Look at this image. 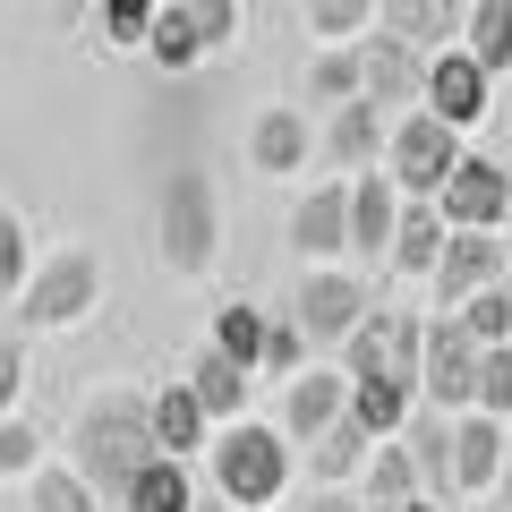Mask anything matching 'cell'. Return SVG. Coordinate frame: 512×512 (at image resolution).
Listing matches in <instances>:
<instances>
[{
    "label": "cell",
    "mask_w": 512,
    "mask_h": 512,
    "mask_svg": "<svg viewBox=\"0 0 512 512\" xmlns=\"http://www.w3.org/2000/svg\"><path fill=\"white\" fill-rule=\"evenodd\" d=\"M154 453V427H146V393H103V402L77 410V436H69V470L86 478L94 504H128V487H137V470Z\"/></svg>",
    "instance_id": "obj_1"
},
{
    "label": "cell",
    "mask_w": 512,
    "mask_h": 512,
    "mask_svg": "<svg viewBox=\"0 0 512 512\" xmlns=\"http://www.w3.org/2000/svg\"><path fill=\"white\" fill-rule=\"evenodd\" d=\"M282 487H291V444H282V427L239 419V427L214 436V495L222 504L265 512V504H282Z\"/></svg>",
    "instance_id": "obj_2"
},
{
    "label": "cell",
    "mask_w": 512,
    "mask_h": 512,
    "mask_svg": "<svg viewBox=\"0 0 512 512\" xmlns=\"http://www.w3.org/2000/svg\"><path fill=\"white\" fill-rule=\"evenodd\" d=\"M214 248H222L214 180H205V171H171V188H163V265L197 282L205 265H214Z\"/></svg>",
    "instance_id": "obj_3"
},
{
    "label": "cell",
    "mask_w": 512,
    "mask_h": 512,
    "mask_svg": "<svg viewBox=\"0 0 512 512\" xmlns=\"http://www.w3.org/2000/svg\"><path fill=\"white\" fill-rule=\"evenodd\" d=\"M94 299H103V265H94L86 248H60V256H43L35 274H26L18 316H26V325H43V333H60V325H77Z\"/></svg>",
    "instance_id": "obj_4"
},
{
    "label": "cell",
    "mask_w": 512,
    "mask_h": 512,
    "mask_svg": "<svg viewBox=\"0 0 512 512\" xmlns=\"http://www.w3.org/2000/svg\"><path fill=\"white\" fill-rule=\"evenodd\" d=\"M419 393H427V410H444V419H470V402H478V342L461 333V316L419 325Z\"/></svg>",
    "instance_id": "obj_5"
},
{
    "label": "cell",
    "mask_w": 512,
    "mask_h": 512,
    "mask_svg": "<svg viewBox=\"0 0 512 512\" xmlns=\"http://www.w3.org/2000/svg\"><path fill=\"white\" fill-rule=\"evenodd\" d=\"M384 163H393L384 180L410 188V205H436V188L461 171V137H453L444 120H427V111H410V120L384 137Z\"/></svg>",
    "instance_id": "obj_6"
},
{
    "label": "cell",
    "mask_w": 512,
    "mask_h": 512,
    "mask_svg": "<svg viewBox=\"0 0 512 512\" xmlns=\"http://www.w3.org/2000/svg\"><path fill=\"white\" fill-rule=\"evenodd\" d=\"M342 350H350V367H342L350 384H376L384 376V384H410V393H419V316H410V308H376Z\"/></svg>",
    "instance_id": "obj_7"
},
{
    "label": "cell",
    "mask_w": 512,
    "mask_h": 512,
    "mask_svg": "<svg viewBox=\"0 0 512 512\" xmlns=\"http://www.w3.org/2000/svg\"><path fill=\"white\" fill-rule=\"evenodd\" d=\"M504 214H512V171L487 154H461V171L436 188V222L444 231H504Z\"/></svg>",
    "instance_id": "obj_8"
},
{
    "label": "cell",
    "mask_w": 512,
    "mask_h": 512,
    "mask_svg": "<svg viewBox=\"0 0 512 512\" xmlns=\"http://www.w3.org/2000/svg\"><path fill=\"white\" fill-rule=\"evenodd\" d=\"M367 316H376V291H367L359 274H308V282H299V299H291L299 342H350Z\"/></svg>",
    "instance_id": "obj_9"
},
{
    "label": "cell",
    "mask_w": 512,
    "mask_h": 512,
    "mask_svg": "<svg viewBox=\"0 0 512 512\" xmlns=\"http://www.w3.org/2000/svg\"><path fill=\"white\" fill-rule=\"evenodd\" d=\"M419 103H427V120H444L453 137L487 120V77H478V60L461 52V43H444V52L427 60V77H419Z\"/></svg>",
    "instance_id": "obj_10"
},
{
    "label": "cell",
    "mask_w": 512,
    "mask_h": 512,
    "mask_svg": "<svg viewBox=\"0 0 512 512\" xmlns=\"http://www.w3.org/2000/svg\"><path fill=\"white\" fill-rule=\"evenodd\" d=\"M487 282H504V248H495V231H453V239H444V265H436V308L461 316Z\"/></svg>",
    "instance_id": "obj_11"
},
{
    "label": "cell",
    "mask_w": 512,
    "mask_h": 512,
    "mask_svg": "<svg viewBox=\"0 0 512 512\" xmlns=\"http://www.w3.org/2000/svg\"><path fill=\"white\" fill-rule=\"evenodd\" d=\"M342 410H350V376H333V367H299L291 393H282V444H291V436L316 444Z\"/></svg>",
    "instance_id": "obj_12"
},
{
    "label": "cell",
    "mask_w": 512,
    "mask_h": 512,
    "mask_svg": "<svg viewBox=\"0 0 512 512\" xmlns=\"http://www.w3.org/2000/svg\"><path fill=\"white\" fill-rule=\"evenodd\" d=\"M402 453H410V478H419L427 504H453V419L444 410H410L402 419Z\"/></svg>",
    "instance_id": "obj_13"
},
{
    "label": "cell",
    "mask_w": 512,
    "mask_h": 512,
    "mask_svg": "<svg viewBox=\"0 0 512 512\" xmlns=\"http://www.w3.org/2000/svg\"><path fill=\"white\" fill-rule=\"evenodd\" d=\"M188 402H197L205 410V427H239V419H248V367H231V359H222V350H197V359H188Z\"/></svg>",
    "instance_id": "obj_14"
},
{
    "label": "cell",
    "mask_w": 512,
    "mask_h": 512,
    "mask_svg": "<svg viewBox=\"0 0 512 512\" xmlns=\"http://www.w3.org/2000/svg\"><path fill=\"white\" fill-rule=\"evenodd\" d=\"M393 222H402V197L384 171H359L350 180V256H393Z\"/></svg>",
    "instance_id": "obj_15"
},
{
    "label": "cell",
    "mask_w": 512,
    "mask_h": 512,
    "mask_svg": "<svg viewBox=\"0 0 512 512\" xmlns=\"http://www.w3.org/2000/svg\"><path fill=\"white\" fill-rule=\"evenodd\" d=\"M419 77H427V60H410L402 43H359V103H376V111H393V103H419Z\"/></svg>",
    "instance_id": "obj_16"
},
{
    "label": "cell",
    "mask_w": 512,
    "mask_h": 512,
    "mask_svg": "<svg viewBox=\"0 0 512 512\" xmlns=\"http://www.w3.org/2000/svg\"><path fill=\"white\" fill-rule=\"evenodd\" d=\"M504 427H495V419H478V410H470V419H453V495H487L495 487V470H504Z\"/></svg>",
    "instance_id": "obj_17"
},
{
    "label": "cell",
    "mask_w": 512,
    "mask_h": 512,
    "mask_svg": "<svg viewBox=\"0 0 512 512\" xmlns=\"http://www.w3.org/2000/svg\"><path fill=\"white\" fill-rule=\"evenodd\" d=\"M291 248H299V256H333V248H350V188H342V180L299 197V214H291Z\"/></svg>",
    "instance_id": "obj_18"
},
{
    "label": "cell",
    "mask_w": 512,
    "mask_h": 512,
    "mask_svg": "<svg viewBox=\"0 0 512 512\" xmlns=\"http://www.w3.org/2000/svg\"><path fill=\"white\" fill-rule=\"evenodd\" d=\"M146 427H154V453H163V461H188V453L205 444V410L188 402L180 376H171L163 393H146Z\"/></svg>",
    "instance_id": "obj_19"
},
{
    "label": "cell",
    "mask_w": 512,
    "mask_h": 512,
    "mask_svg": "<svg viewBox=\"0 0 512 512\" xmlns=\"http://www.w3.org/2000/svg\"><path fill=\"white\" fill-rule=\"evenodd\" d=\"M453 26H461V9H436V0H384V9H376V35L402 43L410 60H419V52H444Z\"/></svg>",
    "instance_id": "obj_20"
},
{
    "label": "cell",
    "mask_w": 512,
    "mask_h": 512,
    "mask_svg": "<svg viewBox=\"0 0 512 512\" xmlns=\"http://www.w3.org/2000/svg\"><path fill=\"white\" fill-rule=\"evenodd\" d=\"M248 163L256 171H308V120H299L291 103H274L248 128Z\"/></svg>",
    "instance_id": "obj_21"
},
{
    "label": "cell",
    "mask_w": 512,
    "mask_h": 512,
    "mask_svg": "<svg viewBox=\"0 0 512 512\" xmlns=\"http://www.w3.org/2000/svg\"><path fill=\"white\" fill-rule=\"evenodd\" d=\"M410 410H419V393H410V384H350V427H359L367 444H384V436H402V419Z\"/></svg>",
    "instance_id": "obj_22"
},
{
    "label": "cell",
    "mask_w": 512,
    "mask_h": 512,
    "mask_svg": "<svg viewBox=\"0 0 512 512\" xmlns=\"http://www.w3.org/2000/svg\"><path fill=\"white\" fill-rule=\"evenodd\" d=\"M384 137H393V128H384V111L376 103H342V111H333V128H325V154H333V163H376V154H384Z\"/></svg>",
    "instance_id": "obj_23"
},
{
    "label": "cell",
    "mask_w": 512,
    "mask_h": 512,
    "mask_svg": "<svg viewBox=\"0 0 512 512\" xmlns=\"http://www.w3.org/2000/svg\"><path fill=\"white\" fill-rule=\"evenodd\" d=\"M461 26H470L461 52L478 60V77H504L512 69V0H478V9H461Z\"/></svg>",
    "instance_id": "obj_24"
},
{
    "label": "cell",
    "mask_w": 512,
    "mask_h": 512,
    "mask_svg": "<svg viewBox=\"0 0 512 512\" xmlns=\"http://www.w3.org/2000/svg\"><path fill=\"white\" fill-rule=\"evenodd\" d=\"M120 512H197V478H188V461H146Z\"/></svg>",
    "instance_id": "obj_25"
},
{
    "label": "cell",
    "mask_w": 512,
    "mask_h": 512,
    "mask_svg": "<svg viewBox=\"0 0 512 512\" xmlns=\"http://www.w3.org/2000/svg\"><path fill=\"white\" fill-rule=\"evenodd\" d=\"M393 265L436 282V265H444V222H436V205H410V214L393 222Z\"/></svg>",
    "instance_id": "obj_26"
},
{
    "label": "cell",
    "mask_w": 512,
    "mask_h": 512,
    "mask_svg": "<svg viewBox=\"0 0 512 512\" xmlns=\"http://www.w3.org/2000/svg\"><path fill=\"white\" fill-rule=\"evenodd\" d=\"M205 350H222L231 367H248V376H256V359H265V308H248V299L214 308V342H205Z\"/></svg>",
    "instance_id": "obj_27"
},
{
    "label": "cell",
    "mask_w": 512,
    "mask_h": 512,
    "mask_svg": "<svg viewBox=\"0 0 512 512\" xmlns=\"http://www.w3.org/2000/svg\"><path fill=\"white\" fill-rule=\"evenodd\" d=\"M402 504H419L410 453L402 444H376V453H367V512H402Z\"/></svg>",
    "instance_id": "obj_28"
},
{
    "label": "cell",
    "mask_w": 512,
    "mask_h": 512,
    "mask_svg": "<svg viewBox=\"0 0 512 512\" xmlns=\"http://www.w3.org/2000/svg\"><path fill=\"white\" fill-rule=\"evenodd\" d=\"M461 333H470L478 350H504L512 342V282H487V291L461 308Z\"/></svg>",
    "instance_id": "obj_29"
},
{
    "label": "cell",
    "mask_w": 512,
    "mask_h": 512,
    "mask_svg": "<svg viewBox=\"0 0 512 512\" xmlns=\"http://www.w3.org/2000/svg\"><path fill=\"white\" fill-rule=\"evenodd\" d=\"M367 453H376V444H367L359 427H350V410H342V419H333L325 436H316V478H325V487H333V478H350V470H367Z\"/></svg>",
    "instance_id": "obj_30"
},
{
    "label": "cell",
    "mask_w": 512,
    "mask_h": 512,
    "mask_svg": "<svg viewBox=\"0 0 512 512\" xmlns=\"http://www.w3.org/2000/svg\"><path fill=\"white\" fill-rule=\"evenodd\" d=\"M359 26H376V0H316V9H308V35L325 43V52H350Z\"/></svg>",
    "instance_id": "obj_31"
},
{
    "label": "cell",
    "mask_w": 512,
    "mask_h": 512,
    "mask_svg": "<svg viewBox=\"0 0 512 512\" xmlns=\"http://www.w3.org/2000/svg\"><path fill=\"white\" fill-rule=\"evenodd\" d=\"M146 52L163 60V69H197V60H205V43H197V26H188V9H154Z\"/></svg>",
    "instance_id": "obj_32"
},
{
    "label": "cell",
    "mask_w": 512,
    "mask_h": 512,
    "mask_svg": "<svg viewBox=\"0 0 512 512\" xmlns=\"http://www.w3.org/2000/svg\"><path fill=\"white\" fill-rule=\"evenodd\" d=\"M478 419H495V427H504L512 419V342L504 350H478Z\"/></svg>",
    "instance_id": "obj_33"
},
{
    "label": "cell",
    "mask_w": 512,
    "mask_h": 512,
    "mask_svg": "<svg viewBox=\"0 0 512 512\" xmlns=\"http://www.w3.org/2000/svg\"><path fill=\"white\" fill-rule=\"evenodd\" d=\"M308 94H316V103H333V111L359 103V52H316L308 60Z\"/></svg>",
    "instance_id": "obj_34"
},
{
    "label": "cell",
    "mask_w": 512,
    "mask_h": 512,
    "mask_svg": "<svg viewBox=\"0 0 512 512\" xmlns=\"http://www.w3.org/2000/svg\"><path fill=\"white\" fill-rule=\"evenodd\" d=\"M26 487H35V504H26V512H103V504L86 495V478L69 470V461H60V470H35Z\"/></svg>",
    "instance_id": "obj_35"
},
{
    "label": "cell",
    "mask_w": 512,
    "mask_h": 512,
    "mask_svg": "<svg viewBox=\"0 0 512 512\" xmlns=\"http://www.w3.org/2000/svg\"><path fill=\"white\" fill-rule=\"evenodd\" d=\"M26 274H35V256H26V222L0 205V299H18Z\"/></svg>",
    "instance_id": "obj_36"
},
{
    "label": "cell",
    "mask_w": 512,
    "mask_h": 512,
    "mask_svg": "<svg viewBox=\"0 0 512 512\" xmlns=\"http://www.w3.org/2000/svg\"><path fill=\"white\" fill-rule=\"evenodd\" d=\"M154 35V0H103V43L111 52H128V43Z\"/></svg>",
    "instance_id": "obj_37"
},
{
    "label": "cell",
    "mask_w": 512,
    "mask_h": 512,
    "mask_svg": "<svg viewBox=\"0 0 512 512\" xmlns=\"http://www.w3.org/2000/svg\"><path fill=\"white\" fill-rule=\"evenodd\" d=\"M43 436H35V427H26V419H0V478H35L43 470Z\"/></svg>",
    "instance_id": "obj_38"
},
{
    "label": "cell",
    "mask_w": 512,
    "mask_h": 512,
    "mask_svg": "<svg viewBox=\"0 0 512 512\" xmlns=\"http://www.w3.org/2000/svg\"><path fill=\"white\" fill-rule=\"evenodd\" d=\"M265 376H299V367H308V342H299V325H265Z\"/></svg>",
    "instance_id": "obj_39"
},
{
    "label": "cell",
    "mask_w": 512,
    "mask_h": 512,
    "mask_svg": "<svg viewBox=\"0 0 512 512\" xmlns=\"http://www.w3.org/2000/svg\"><path fill=\"white\" fill-rule=\"evenodd\" d=\"M188 26H197V43L214 52V43L239 35V0H197V9H188Z\"/></svg>",
    "instance_id": "obj_40"
},
{
    "label": "cell",
    "mask_w": 512,
    "mask_h": 512,
    "mask_svg": "<svg viewBox=\"0 0 512 512\" xmlns=\"http://www.w3.org/2000/svg\"><path fill=\"white\" fill-rule=\"evenodd\" d=\"M18 384H26V350L0 333V419H9V402H18Z\"/></svg>",
    "instance_id": "obj_41"
},
{
    "label": "cell",
    "mask_w": 512,
    "mask_h": 512,
    "mask_svg": "<svg viewBox=\"0 0 512 512\" xmlns=\"http://www.w3.org/2000/svg\"><path fill=\"white\" fill-rule=\"evenodd\" d=\"M299 512H367V504H350L342 487H316V495H308V504H299Z\"/></svg>",
    "instance_id": "obj_42"
},
{
    "label": "cell",
    "mask_w": 512,
    "mask_h": 512,
    "mask_svg": "<svg viewBox=\"0 0 512 512\" xmlns=\"http://www.w3.org/2000/svg\"><path fill=\"white\" fill-rule=\"evenodd\" d=\"M495 487H504V504H495V512H512V453H504V470H495Z\"/></svg>",
    "instance_id": "obj_43"
},
{
    "label": "cell",
    "mask_w": 512,
    "mask_h": 512,
    "mask_svg": "<svg viewBox=\"0 0 512 512\" xmlns=\"http://www.w3.org/2000/svg\"><path fill=\"white\" fill-rule=\"evenodd\" d=\"M197 512H231V504H222V495H197Z\"/></svg>",
    "instance_id": "obj_44"
},
{
    "label": "cell",
    "mask_w": 512,
    "mask_h": 512,
    "mask_svg": "<svg viewBox=\"0 0 512 512\" xmlns=\"http://www.w3.org/2000/svg\"><path fill=\"white\" fill-rule=\"evenodd\" d=\"M495 248H504V265H512V214H504V239H495Z\"/></svg>",
    "instance_id": "obj_45"
},
{
    "label": "cell",
    "mask_w": 512,
    "mask_h": 512,
    "mask_svg": "<svg viewBox=\"0 0 512 512\" xmlns=\"http://www.w3.org/2000/svg\"><path fill=\"white\" fill-rule=\"evenodd\" d=\"M0 308H9V299H0Z\"/></svg>",
    "instance_id": "obj_46"
}]
</instances>
